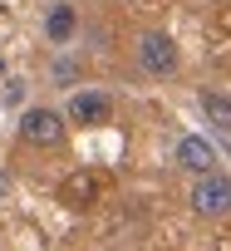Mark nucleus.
Returning a JSON list of instances; mask_svg holds the SVG:
<instances>
[{
  "label": "nucleus",
  "mask_w": 231,
  "mask_h": 251,
  "mask_svg": "<svg viewBox=\"0 0 231 251\" xmlns=\"http://www.w3.org/2000/svg\"><path fill=\"white\" fill-rule=\"evenodd\" d=\"M202 113L211 118V128H221V133H231V99L226 94H202Z\"/></svg>",
  "instance_id": "6e6552de"
},
{
  "label": "nucleus",
  "mask_w": 231,
  "mask_h": 251,
  "mask_svg": "<svg viewBox=\"0 0 231 251\" xmlns=\"http://www.w3.org/2000/svg\"><path fill=\"white\" fill-rule=\"evenodd\" d=\"M138 64H143V74H153V79L177 74V40L162 35V30H148V35L138 40Z\"/></svg>",
  "instance_id": "f03ea898"
},
{
  "label": "nucleus",
  "mask_w": 231,
  "mask_h": 251,
  "mask_svg": "<svg viewBox=\"0 0 231 251\" xmlns=\"http://www.w3.org/2000/svg\"><path fill=\"white\" fill-rule=\"evenodd\" d=\"M187 202H192V212H202V217H221V212H231V177H221V173H202Z\"/></svg>",
  "instance_id": "7ed1b4c3"
},
{
  "label": "nucleus",
  "mask_w": 231,
  "mask_h": 251,
  "mask_svg": "<svg viewBox=\"0 0 231 251\" xmlns=\"http://www.w3.org/2000/svg\"><path fill=\"white\" fill-rule=\"evenodd\" d=\"M177 168H187V173H216V148L202 138V133H187L182 143H177Z\"/></svg>",
  "instance_id": "20e7f679"
},
{
  "label": "nucleus",
  "mask_w": 231,
  "mask_h": 251,
  "mask_svg": "<svg viewBox=\"0 0 231 251\" xmlns=\"http://www.w3.org/2000/svg\"><path fill=\"white\" fill-rule=\"evenodd\" d=\"M0 103H25V84L20 79H5V84H0Z\"/></svg>",
  "instance_id": "1a4fd4ad"
},
{
  "label": "nucleus",
  "mask_w": 231,
  "mask_h": 251,
  "mask_svg": "<svg viewBox=\"0 0 231 251\" xmlns=\"http://www.w3.org/2000/svg\"><path fill=\"white\" fill-rule=\"evenodd\" d=\"M108 113H113V99L98 94V89H79L69 99V118L74 123H108Z\"/></svg>",
  "instance_id": "39448f33"
},
{
  "label": "nucleus",
  "mask_w": 231,
  "mask_h": 251,
  "mask_svg": "<svg viewBox=\"0 0 231 251\" xmlns=\"http://www.w3.org/2000/svg\"><path fill=\"white\" fill-rule=\"evenodd\" d=\"M74 25H79L74 5H54V10H49V20H45V35H49L54 45H64V40L74 35Z\"/></svg>",
  "instance_id": "0eeeda50"
},
{
  "label": "nucleus",
  "mask_w": 231,
  "mask_h": 251,
  "mask_svg": "<svg viewBox=\"0 0 231 251\" xmlns=\"http://www.w3.org/2000/svg\"><path fill=\"white\" fill-rule=\"evenodd\" d=\"M20 138L30 148H59L64 143V113H54V108H25L20 113Z\"/></svg>",
  "instance_id": "f257e3e1"
},
{
  "label": "nucleus",
  "mask_w": 231,
  "mask_h": 251,
  "mask_svg": "<svg viewBox=\"0 0 231 251\" xmlns=\"http://www.w3.org/2000/svg\"><path fill=\"white\" fill-rule=\"evenodd\" d=\"M59 197H64L69 207H89V202L98 197V177H93V173H69L64 187H59Z\"/></svg>",
  "instance_id": "423d86ee"
}]
</instances>
